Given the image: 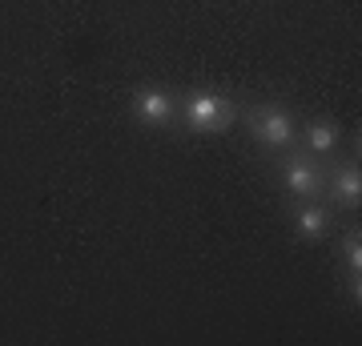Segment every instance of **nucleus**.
Masks as SVG:
<instances>
[{"instance_id": "f257e3e1", "label": "nucleus", "mask_w": 362, "mask_h": 346, "mask_svg": "<svg viewBox=\"0 0 362 346\" xmlns=\"http://www.w3.org/2000/svg\"><path fill=\"white\" fill-rule=\"evenodd\" d=\"M185 121L197 133H218L226 121H230V101L214 89H194L185 97Z\"/></svg>"}, {"instance_id": "f03ea898", "label": "nucleus", "mask_w": 362, "mask_h": 346, "mask_svg": "<svg viewBox=\"0 0 362 346\" xmlns=\"http://www.w3.org/2000/svg\"><path fill=\"white\" fill-rule=\"evenodd\" d=\"M254 137L262 145H270V149H286V145L294 142V117L286 113V109H278V105L262 109L254 117Z\"/></svg>"}, {"instance_id": "7ed1b4c3", "label": "nucleus", "mask_w": 362, "mask_h": 346, "mask_svg": "<svg viewBox=\"0 0 362 346\" xmlns=\"http://www.w3.org/2000/svg\"><path fill=\"white\" fill-rule=\"evenodd\" d=\"M133 109H137L145 125H169L173 121V97L165 89H153V85L133 93Z\"/></svg>"}, {"instance_id": "20e7f679", "label": "nucleus", "mask_w": 362, "mask_h": 346, "mask_svg": "<svg viewBox=\"0 0 362 346\" xmlns=\"http://www.w3.org/2000/svg\"><path fill=\"white\" fill-rule=\"evenodd\" d=\"M282 181H286V190L294 193V197H314L318 185H322L318 169H314L310 161H302V157H290V161L282 166Z\"/></svg>"}, {"instance_id": "39448f33", "label": "nucleus", "mask_w": 362, "mask_h": 346, "mask_svg": "<svg viewBox=\"0 0 362 346\" xmlns=\"http://www.w3.org/2000/svg\"><path fill=\"white\" fill-rule=\"evenodd\" d=\"M294 230L306 238V242H318L326 230H330V214H326L322 205H302L294 214Z\"/></svg>"}, {"instance_id": "423d86ee", "label": "nucleus", "mask_w": 362, "mask_h": 346, "mask_svg": "<svg viewBox=\"0 0 362 346\" xmlns=\"http://www.w3.org/2000/svg\"><path fill=\"white\" fill-rule=\"evenodd\" d=\"M334 197H338V205H358V202H362V173H358V166L338 169Z\"/></svg>"}, {"instance_id": "0eeeda50", "label": "nucleus", "mask_w": 362, "mask_h": 346, "mask_svg": "<svg viewBox=\"0 0 362 346\" xmlns=\"http://www.w3.org/2000/svg\"><path fill=\"white\" fill-rule=\"evenodd\" d=\"M306 145H310V154H334L338 125L334 121H310L306 125Z\"/></svg>"}]
</instances>
